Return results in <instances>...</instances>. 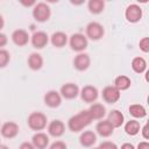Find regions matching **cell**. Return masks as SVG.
Segmentation results:
<instances>
[{
	"mask_svg": "<svg viewBox=\"0 0 149 149\" xmlns=\"http://www.w3.org/2000/svg\"><path fill=\"white\" fill-rule=\"evenodd\" d=\"M95 130L97 133L102 136V137H108L113 134L114 132V127L107 121V120H102V121H99L95 126Z\"/></svg>",
	"mask_w": 149,
	"mask_h": 149,
	"instance_id": "e0dca14e",
	"label": "cell"
},
{
	"mask_svg": "<svg viewBox=\"0 0 149 149\" xmlns=\"http://www.w3.org/2000/svg\"><path fill=\"white\" fill-rule=\"evenodd\" d=\"M120 149H135V148H134V146H133L132 143L126 142V143H123V144L121 146V148H120Z\"/></svg>",
	"mask_w": 149,
	"mask_h": 149,
	"instance_id": "d590c367",
	"label": "cell"
},
{
	"mask_svg": "<svg viewBox=\"0 0 149 149\" xmlns=\"http://www.w3.org/2000/svg\"><path fill=\"white\" fill-rule=\"evenodd\" d=\"M65 132V126L61 120H52L48 125V133L49 135L54 137H59L64 134Z\"/></svg>",
	"mask_w": 149,
	"mask_h": 149,
	"instance_id": "5bb4252c",
	"label": "cell"
},
{
	"mask_svg": "<svg viewBox=\"0 0 149 149\" xmlns=\"http://www.w3.org/2000/svg\"><path fill=\"white\" fill-rule=\"evenodd\" d=\"M130 84H132L130 78L127 77V76H125V74H120V76H118V77L114 79V86H115L120 92L128 90V88L130 87Z\"/></svg>",
	"mask_w": 149,
	"mask_h": 149,
	"instance_id": "603a6c76",
	"label": "cell"
},
{
	"mask_svg": "<svg viewBox=\"0 0 149 149\" xmlns=\"http://www.w3.org/2000/svg\"><path fill=\"white\" fill-rule=\"evenodd\" d=\"M98 95H99V92L97 87L92 85H86L80 91V97L85 102H94L98 99Z\"/></svg>",
	"mask_w": 149,
	"mask_h": 149,
	"instance_id": "30bf717a",
	"label": "cell"
},
{
	"mask_svg": "<svg viewBox=\"0 0 149 149\" xmlns=\"http://www.w3.org/2000/svg\"><path fill=\"white\" fill-rule=\"evenodd\" d=\"M19 149H35V147L30 142H23V143H21Z\"/></svg>",
	"mask_w": 149,
	"mask_h": 149,
	"instance_id": "d6a6232c",
	"label": "cell"
},
{
	"mask_svg": "<svg viewBox=\"0 0 149 149\" xmlns=\"http://www.w3.org/2000/svg\"><path fill=\"white\" fill-rule=\"evenodd\" d=\"M10 59V55L7 50L5 49H0V68H5Z\"/></svg>",
	"mask_w": 149,
	"mask_h": 149,
	"instance_id": "83f0119b",
	"label": "cell"
},
{
	"mask_svg": "<svg viewBox=\"0 0 149 149\" xmlns=\"http://www.w3.org/2000/svg\"><path fill=\"white\" fill-rule=\"evenodd\" d=\"M49 42V36L44 31H36L31 36V44L36 49H43Z\"/></svg>",
	"mask_w": 149,
	"mask_h": 149,
	"instance_id": "4fadbf2b",
	"label": "cell"
},
{
	"mask_svg": "<svg viewBox=\"0 0 149 149\" xmlns=\"http://www.w3.org/2000/svg\"><path fill=\"white\" fill-rule=\"evenodd\" d=\"M19 125L13 122V121H8L5 122L1 127H0V133L3 137L6 139H13L19 134Z\"/></svg>",
	"mask_w": 149,
	"mask_h": 149,
	"instance_id": "ba28073f",
	"label": "cell"
},
{
	"mask_svg": "<svg viewBox=\"0 0 149 149\" xmlns=\"http://www.w3.org/2000/svg\"><path fill=\"white\" fill-rule=\"evenodd\" d=\"M3 26H5V21H3V17H2V15H0V30L3 28Z\"/></svg>",
	"mask_w": 149,
	"mask_h": 149,
	"instance_id": "74e56055",
	"label": "cell"
},
{
	"mask_svg": "<svg viewBox=\"0 0 149 149\" xmlns=\"http://www.w3.org/2000/svg\"><path fill=\"white\" fill-rule=\"evenodd\" d=\"M125 16L127 19L128 22L130 23H136L141 20L142 17V9L139 5L136 3H132L129 5L127 8H126V12H125Z\"/></svg>",
	"mask_w": 149,
	"mask_h": 149,
	"instance_id": "8992f818",
	"label": "cell"
},
{
	"mask_svg": "<svg viewBox=\"0 0 149 149\" xmlns=\"http://www.w3.org/2000/svg\"><path fill=\"white\" fill-rule=\"evenodd\" d=\"M50 42H51V44H52L54 47H56V48H62V47H64V45L68 43V36H66V34L63 33V31H56V33H54V34L51 35Z\"/></svg>",
	"mask_w": 149,
	"mask_h": 149,
	"instance_id": "44dd1931",
	"label": "cell"
},
{
	"mask_svg": "<svg viewBox=\"0 0 149 149\" xmlns=\"http://www.w3.org/2000/svg\"><path fill=\"white\" fill-rule=\"evenodd\" d=\"M101 95H102V99L107 104H114L120 99L121 93L114 85H108V86L104 87Z\"/></svg>",
	"mask_w": 149,
	"mask_h": 149,
	"instance_id": "52a82bcc",
	"label": "cell"
},
{
	"mask_svg": "<svg viewBox=\"0 0 149 149\" xmlns=\"http://www.w3.org/2000/svg\"><path fill=\"white\" fill-rule=\"evenodd\" d=\"M44 104L48 106V107H51V108H56L61 105L62 102V97L61 94L57 92V91H48L45 94H44Z\"/></svg>",
	"mask_w": 149,
	"mask_h": 149,
	"instance_id": "7c38bea8",
	"label": "cell"
},
{
	"mask_svg": "<svg viewBox=\"0 0 149 149\" xmlns=\"http://www.w3.org/2000/svg\"><path fill=\"white\" fill-rule=\"evenodd\" d=\"M49 149H66V144L63 141H56L49 147Z\"/></svg>",
	"mask_w": 149,
	"mask_h": 149,
	"instance_id": "4dcf8cb0",
	"label": "cell"
},
{
	"mask_svg": "<svg viewBox=\"0 0 149 149\" xmlns=\"http://www.w3.org/2000/svg\"><path fill=\"white\" fill-rule=\"evenodd\" d=\"M132 69L136 73H143L147 70V62L143 57H135L132 61Z\"/></svg>",
	"mask_w": 149,
	"mask_h": 149,
	"instance_id": "d4e9b609",
	"label": "cell"
},
{
	"mask_svg": "<svg viewBox=\"0 0 149 149\" xmlns=\"http://www.w3.org/2000/svg\"><path fill=\"white\" fill-rule=\"evenodd\" d=\"M21 3H22V5H24V6H35V5H36V2H35V1H29V2L21 1Z\"/></svg>",
	"mask_w": 149,
	"mask_h": 149,
	"instance_id": "8d00e7d4",
	"label": "cell"
},
{
	"mask_svg": "<svg viewBox=\"0 0 149 149\" xmlns=\"http://www.w3.org/2000/svg\"><path fill=\"white\" fill-rule=\"evenodd\" d=\"M0 149H8V147L5 144H0Z\"/></svg>",
	"mask_w": 149,
	"mask_h": 149,
	"instance_id": "f35d334b",
	"label": "cell"
},
{
	"mask_svg": "<svg viewBox=\"0 0 149 149\" xmlns=\"http://www.w3.org/2000/svg\"><path fill=\"white\" fill-rule=\"evenodd\" d=\"M105 34L104 27L99 22H90L86 26V36L91 38L92 41H98L100 40Z\"/></svg>",
	"mask_w": 149,
	"mask_h": 149,
	"instance_id": "5b68a950",
	"label": "cell"
},
{
	"mask_svg": "<svg viewBox=\"0 0 149 149\" xmlns=\"http://www.w3.org/2000/svg\"><path fill=\"white\" fill-rule=\"evenodd\" d=\"M61 97L65 99H74L79 94V87L73 83H66L61 87Z\"/></svg>",
	"mask_w": 149,
	"mask_h": 149,
	"instance_id": "9c48e42d",
	"label": "cell"
},
{
	"mask_svg": "<svg viewBox=\"0 0 149 149\" xmlns=\"http://www.w3.org/2000/svg\"><path fill=\"white\" fill-rule=\"evenodd\" d=\"M107 121L114 127V128H118V127H121L123 121H125V118H123V114L118 111V109H112L109 113H108V118H107Z\"/></svg>",
	"mask_w": 149,
	"mask_h": 149,
	"instance_id": "d6986e66",
	"label": "cell"
},
{
	"mask_svg": "<svg viewBox=\"0 0 149 149\" xmlns=\"http://www.w3.org/2000/svg\"><path fill=\"white\" fill-rule=\"evenodd\" d=\"M28 66L34 70V71H37L40 70L42 66H43V58L40 54L37 52H33L29 55L28 57Z\"/></svg>",
	"mask_w": 149,
	"mask_h": 149,
	"instance_id": "7402d4cb",
	"label": "cell"
},
{
	"mask_svg": "<svg viewBox=\"0 0 149 149\" xmlns=\"http://www.w3.org/2000/svg\"><path fill=\"white\" fill-rule=\"evenodd\" d=\"M69 43H70L71 49L74 50V51H78V52H81L83 50H85L87 48V44H88L87 37L85 35L80 34V33L71 35Z\"/></svg>",
	"mask_w": 149,
	"mask_h": 149,
	"instance_id": "277c9868",
	"label": "cell"
},
{
	"mask_svg": "<svg viewBox=\"0 0 149 149\" xmlns=\"http://www.w3.org/2000/svg\"><path fill=\"white\" fill-rule=\"evenodd\" d=\"M31 143L35 147V149H45L49 146V136L42 132H37L33 136Z\"/></svg>",
	"mask_w": 149,
	"mask_h": 149,
	"instance_id": "2e32d148",
	"label": "cell"
},
{
	"mask_svg": "<svg viewBox=\"0 0 149 149\" xmlns=\"http://www.w3.org/2000/svg\"><path fill=\"white\" fill-rule=\"evenodd\" d=\"M129 114L135 119H142L147 115L146 108L140 104H133L129 106Z\"/></svg>",
	"mask_w": 149,
	"mask_h": 149,
	"instance_id": "484cf974",
	"label": "cell"
},
{
	"mask_svg": "<svg viewBox=\"0 0 149 149\" xmlns=\"http://www.w3.org/2000/svg\"><path fill=\"white\" fill-rule=\"evenodd\" d=\"M140 49L143 52L149 51V38L148 37H143L142 40H140Z\"/></svg>",
	"mask_w": 149,
	"mask_h": 149,
	"instance_id": "f546056e",
	"label": "cell"
},
{
	"mask_svg": "<svg viewBox=\"0 0 149 149\" xmlns=\"http://www.w3.org/2000/svg\"><path fill=\"white\" fill-rule=\"evenodd\" d=\"M12 41L17 47H24L29 42V35L24 29H16L12 34Z\"/></svg>",
	"mask_w": 149,
	"mask_h": 149,
	"instance_id": "9a60e30c",
	"label": "cell"
},
{
	"mask_svg": "<svg viewBox=\"0 0 149 149\" xmlns=\"http://www.w3.org/2000/svg\"><path fill=\"white\" fill-rule=\"evenodd\" d=\"M98 148L99 149H119L118 146L114 142H111V141H104V142H101Z\"/></svg>",
	"mask_w": 149,
	"mask_h": 149,
	"instance_id": "f1b7e54d",
	"label": "cell"
},
{
	"mask_svg": "<svg viewBox=\"0 0 149 149\" xmlns=\"http://www.w3.org/2000/svg\"><path fill=\"white\" fill-rule=\"evenodd\" d=\"M91 122H92V118H91L88 111L85 109V111H80L76 115L71 116L68 121V127L71 132L78 133V132L83 130L85 127H87Z\"/></svg>",
	"mask_w": 149,
	"mask_h": 149,
	"instance_id": "6da1fadb",
	"label": "cell"
},
{
	"mask_svg": "<svg viewBox=\"0 0 149 149\" xmlns=\"http://www.w3.org/2000/svg\"><path fill=\"white\" fill-rule=\"evenodd\" d=\"M137 149H149V143L147 141H142L137 144Z\"/></svg>",
	"mask_w": 149,
	"mask_h": 149,
	"instance_id": "836d02e7",
	"label": "cell"
},
{
	"mask_svg": "<svg viewBox=\"0 0 149 149\" xmlns=\"http://www.w3.org/2000/svg\"><path fill=\"white\" fill-rule=\"evenodd\" d=\"M90 64H91V58H90V56L87 54H84V52H79L73 59V66L78 71L87 70Z\"/></svg>",
	"mask_w": 149,
	"mask_h": 149,
	"instance_id": "8fae6325",
	"label": "cell"
},
{
	"mask_svg": "<svg viewBox=\"0 0 149 149\" xmlns=\"http://www.w3.org/2000/svg\"><path fill=\"white\" fill-rule=\"evenodd\" d=\"M7 42H8L7 36H6L5 34L0 33V49H2V47H5V45L7 44Z\"/></svg>",
	"mask_w": 149,
	"mask_h": 149,
	"instance_id": "1f68e13d",
	"label": "cell"
},
{
	"mask_svg": "<svg viewBox=\"0 0 149 149\" xmlns=\"http://www.w3.org/2000/svg\"><path fill=\"white\" fill-rule=\"evenodd\" d=\"M97 141V135L92 130H85L79 136V142L83 147H92Z\"/></svg>",
	"mask_w": 149,
	"mask_h": 149,
	"instance_id": "ffe728a7",
	"label": "cell"
},
{
	"mask_svg": "<svg viewBox=\"0 0 149 149\" xmlns=\"http://www.w3.org/2000/svg\"><path fill=\"white\" fill-rule=\"evenodd\" d=\"M92 149H99V148H92Z\"/></svg>",
	"mask_w": 149,
	"mask_h": 149,
	"instance_id": "ab89813d",
	"label": "cell"
},
{
	"mask_svg": "<svg viewBox=\"0 0 149 149\" xmlns=\"http://www.w3.org/2000/svg\"><path fill=\"white\" fill-rule=\"evenodd\" d=\"M47 121L48 120H47L45 114H43L41 112H33L29 114L27 123H28L30 129L38 132V130H42L47 127Z\"/></svg>",
	"mask_w": 149,
	"mask_h": 149,
	"instance_id": "7a4b0ae2",
	"label": "cell"
},
{
	"mask_svg": "<svg viewBox=\"0 0 149 149\" xmlns=\"http://www.w3.org/2000/svg\"><path fill=\"white\" fill-rule=\"evenodd\" d=\"M92 120H100L105 116L106 114V108L102 104H99V102H95V104H92L90 106V108L87 109Z\"/></svg>",
	"mask_w": 149,
	"mask_h": 149,
	"instance_id": "ac0fdd59",
	"label": "cell"
},
{
	"mask_svg": "<svg viewBox=\"0 0 149 149\" xmlns=\"http://www.w3.org/2000/svg\"><path fill=\"white\" fill-rule=\"evenodd\" d=\"M51 15L50 7L45 2H38L33 8V16L37 22H45Z\"/></svg>",
	"mask_w": 149,
	"mask_h": 149,
	"instance_id": "3957f363",
	"label": "cell"
},
{
	"mask_svg": "<svg viewBox=\"0 0 149 149\" xmlns=\"http://www.w3.org/2000/svg\"><path fill=\"white\" fill-rule=\"evenodd\" d=\"M142 135H143V137L146 139V140H148V125H144L143 126V128H142Z\"/></svg>",
	"mask_w": 149,
	"mask_h": 149,
	"instance_id": "e575fe53",
	"label": "cell"
},
{
	"mask_svg": "<svg viewBox=\"0 0 149 149\" xmlns=\"http://www.w3.org/2000/svg\"><path fill=\"white\" fill-rule=\"evenodd\" d=\"M87 7L92 14H100L105 8V2L102 0H90Z\"/></svg>",
	"mask_w": 149,
	"mask_h": 149,
	"instance_id": "4316f807",
	"label": "cell"
},
{
	"mask_svg": "<svg viewBox=\"0 0 149 149\" xmlns=\"http://www.w3.org/2000/svg\"><path fill=\"white\" fill-rule=\"evenodd\" d=\"M140 130H141V126L137 120H129L125 125V132H126V134H128L130 136L137 135L140 133Z\"/></svg>",
	"mask_w": 149,
	"mask_h": 149,
	"instance_id": "cb8c5ba5",
	"label": "cell"
}]
</instances>
